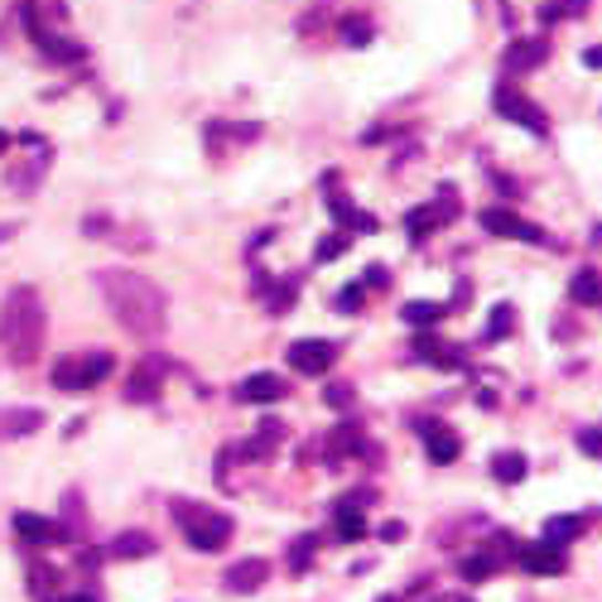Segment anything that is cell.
Segmentation results:
<instances>
[{
  "label": "cell",
  "mask_w": 602,
  "mask_h": 602,
  "mask_svg": "<svg viewBox=\"0 0 602 602\" xmlns=\"http://www.w3.org/2000/svg\"><path fill=\"white\" fill-rule=\"evenodd\" d=\"M236 395L246 400V405H275V400H285V377H275V371H256V377H246L236 386Z\"/></svg>",
  "instance_id": "7c38bea8"
},
{
  "label": "cell",
  "mask_w": 602,
  "mask_h": 602,
  "mask_svg": "<svg viewBox=\"0 0 602 602\" xmlns=\"http://www.w3.org/2000/svg\"><path fill=\"white\" fill-rule=\"evenodd\" d=\"M526 473H530V463H526V453H516V448H501L497 458H492V477L506 482V487H516Z\"/></svg>",
  "instance_id": "ffe728a7"
},
{
  "label": "cell",
  "mask_w": 602,
  "mask_h": 602,
  "mask_svg": "<svg viewBox=\"0 0 602 602\" xmlns=\"http://www.w3.org/2000/svg\"><path fill=\"white\" fill-rule=\"evenodd\" d=\"M367 501H371V492L338 501V511H332V520H338V540H361V535H367V516H361Z\"/></svg>",
  "instance_id": "5bb4252c"
},
{
  "label": "cell",
  "mask_w": 602,
  "mask_h": 602,
  "mask_svg": "<svg viewBox=\"0 0 602 602\" xmlns=\"http://www.w3.org/2000/svg\"><path fill=\"white\" fill-rule=\"evenodd\" d=\"M492 106H497V116L516 120V126H526L530 136H545V130H550V120H545V112L526 97V92H516V87H497V92H492Z\"/></svg>",
  "instance_id": "8992f818"
},
{
  "label": "cell",
  "mask_w": 602,
  "mask_h": 602,
  "mask_svg": "<svg viewBox=\"0 0 602 602\" xmlns=\"http://www.w3.org/2000/svg\"><path fill=\"white\" fill-rule=\"evenodd\" d=\"M381 540H405V526H400V520H386V526H381Z\"/></svg>",
  "instance_id": "836d02e7"
},
{
  "label": "cell",
  "mask_w": 602,
  "mask_h": 602,
  "mask_svg": "<svg viewBox=\"0 0 602 602\" xmlns=\"http://www.w3.org/2000/svg\"><path fill=\"white\" fill-rule=\"evenodd\" d=\"M102 285V299L112 318L126 332H136V338H159L169 324V294L155 285V279H145L136 271H102L97 275Z\"/></svg>",
  "instance_id": "6da1fadb"
},
{
  "label": "cell",
  "mask_w": 602,
  "mask_h": 602,
  "mask_svg": "<svg viewBox=\"0 0 602 602\" xmlns=\"http://www.w3.org/2000/svg\"><path fill=\"white\" fill-rule=\"evenodd\" d=\"M420 434H424V453H430V463L439 467H448V463H458V434L448 430V424H439V420H420Z\"/></svg>",
  "instance_id": "30bf717a"
},
{
  "label": "cell",
  "mask_w": 602,
  "mask_h": 602,
  "mask_svg": "<svg viewBox=\"0 0 602 602\" xmlns=\"http://www.w3.org/2000/svg\"><path fill=\"white\" fill-rule=\"evenodd\" d=\"M49 602H97V598H92V593H53Z\"/></svg>",
  "instance_id": "e575fe53"
},
{
  "label": "cell",
  "mask_w": 602,
  "mask_h": 602,
  "mask_svg": "<svg viewBox=\"0 0 602 602\" xmlns=\"http://www.w3.org/2000/svg\"><path fill=\"white\" fill-rule=\"evenodd\" d=\"M159 381H165V361H140L136 377L126 381V400H155Z\"/></svg>",
  "instance_id": "2e32d148"
},
{
  "label": "cell",
  "mask_w": 602,
  "mask_h": 602,
  "mask_svg": "<svg viewBox=\"0 0 602 602\" xmlns=\"http://www.w3.org/2000/svg\"><path fill=\"white\" fill-rule=\"evenodd\" d=\"M448 212H453V193H444V203H424V208H414L410 218H405V232H410V241H424L434 232V226H444L448 222Z\"/></svg>",
  "instance_id": "4fadbf2b"
},
{
  "label": "cell",
  "mask_w": 602,
  "mask_h": 602,
  "mask_svg": "<svg viewBox=\"0 0 602 602\" xmlns=\"http://www.w3.org/2000/svg\"><path fill=\"white\" fill-rule=\"evenodd\" d=\"M444 304H430V299H414V304H405L400 309V318H405L410 328H434V324H444Z\"/></svg>",
  "instance_id": "7402d4cb"
},
{
  "label": "cell",
  "mask_w": 602,
  "mask_h": 602,
  "mask_svg": "<svg viewBox=\"0 0 602 602\" xmlns=\"http://www.w3.org/2000/svg\"><path fill=\"white\" fill-rule=\"evenodd\" d=\"M593 241H602V226H593Z\"/></svg>",
  "instance_id": "f35d334b"
},
{
  "label": "cell",
  "mask_w": 602,
  "mask_h": 602,
  "mask_svg": "<svg viewBox=\"0 0 602 602\" xmlns=\"http://www.w3.org/2000/svg\"><path fill=\"white\" fill-rule=\"evenodd\" d=\"M583 535V516H550L545 520V540L550 545H569Z\"/></svg>",
  "instance_id": "d4e9b609"
},
{
  "label": "cell",
  "mask_w": 602,
  "mask_h": 602,
  "mask_svg": "<svg viewBox=\"0 0 602 602\" xmlns=\"http://www.w3.org/2000/svg\"><path fill=\"white\" fill-rule=\"evenodd\" d=\"M265 579H271V564H265V559H241V564L226 569V588H232V593H256Z\"/></svg>",
  "instance_id": "9a60e30c"
},
{
  "label": "cell",
  "mask_w": 602,
  "mask_h": 602,
  "mask_svg": "<svg viewBox=\"0 0 602 602\" xmlns=\"http://www.w3.org/2000/svg\"><path fill=\"white\" fill-rule=\"evenodd\" d=\"M44 424V410H0V439H24Z\"/></svg>",
  "instance_id": "d6986e66"
},
{
  "label": "cell",
  "mask_w": 602,
  "mask_h": 602,
  "mask_svg": "<svg viewBox=\"0 0 602 602\" xmlns=\"http://www.w3.org/2000/svg\"><path fill=\"white\" fill-rule=\"evenodd\" d=\"M492 573H497V559L492 555H467L463 559V579L467 583H482V579H492Z\"/></svg>",
  "instance_id": "4316f807"
},
{
  "label": "cell",
  "mask_w": 602,
  "mask_h": 602,
  "mask_svg": "<svg viewBox=\"0 0 602 602\" xmlns=\"http://www.w3.org/2000/svg\"><path fill=\"white\" fill-rule=\"evenodd\" d=\"M414 352H420L424 361H444V367H463V352H458V347L434 342L430 332H420V338H414Z\"/></svg>",
  "instance_id": "603a6c76"
},
{
  "label": "cell",
  "mask_w": 602,
  "mask_h": 602,
  "mask_svg": "<svg viewBox=\"0 0 602 602\" xmlns=\"http://www.w3.org/2000/svg\"><path fill=\"white\" fill-rule=\"evenodd\" d=\"M342 251H347V232H332V236H324V241L314 246V261H318V265H324V261H338Z\"/></svg>",
  "instance_id": "f1b7e54d"
},
{
  "label": "cell",
  "mask_w": 602,
  "mask_h": 602,
  "mask_svg": "<svg viewBox=\"0 0 602 602\" xmlns=\"http://www.w3.org/2000/svg\"><path fill=\"white\" fill-rule=\"evenodd\" d=\"M511 328H516V309L511 304H497L487 318V342H501V338H511Z\"/></svg>",
  "instance_id": "484cf974"
},
{
  "label": "cell",
  "mask_w": 602,
  "mask_h": 602,
  "mask_svg": "<svg viewBox=\"0 0 602 602\" xmlns=\"http://www.w3.org/2000/svg\"><path fill=\"white\" fill-rule=\"evenodd\" d=\"M24 30H30V39H34L39 49H44V59H53V63H77V59H83V44H73V39H59L44 20H39L34 6H24Z\"/></svg>",
  "instance_id": "ba28073f"
},
{
  "label": "cell",
  "mask_w": 602,
  "mask_h": 602,
  "mask_svg": "<svg viewBox=\"0 0 602 602\" xmlns=\"http://www.w3.org/2000/svg\"><path fill=\"white\" fill-rule=\"evenodd\" d=\"M569 299L583 304V309H588V304L598 309V304H602V275L598 271H579V275L569 279Z\"/></svg>",
  "instance_id": "44dd1931"
},
{
  "label": "cell",
  "mask_w": 602,
  "mask_h": 602,
  "mask_svg": "<svg viewBox=\"0 0 602 602\" xmlns=\"http://www.w3.org/2000/svg\"><path fill=\"white\" fill-rule=\"evenodd\" d=\"M39 347H44V304H39V289L20 285L0 304V352L15 367H30L39 361Z\"/></svg>",
  "instance_id": "7a4b0ae2"
},
{
  "label": "cell",
  "mask_w": 602,
  "mask_h": 602,
  "mask_svg": "<svg viewBox=\"0 0 602 602\" xmlns=\"http://www.w3.org/2000/svg\"><path fill=\"white\" fill-rule=\"evenodd\" d=\"M545 53H550V49H545V39H516V44L506 49V68L530 73V68H540V63H545Z\"/></svg>",
  "instance_id": "ac0fdd59"
},
{
  "label": "cell",
  "mask_w": 602,
  "mask_h": 602,
  "mask_svg": "<svg viewBox=\"0 0 602 602\" xmlns=\"http://www.w3.org/2000/svg\"><path fill=\"white\" fill-rule=\"evenodd\" d=\"M10 150V136H6V130H0V155H6Z\"/></svg>",
  "instance_id": "74e56055"
},
{
  "label": "cell",
  "mask_w": 602,
  "mask_h": 602,
  "mask_svg": "<svg viewBox=\"0 0 602 602\" xmlns=\"http://www.w3.org/2000/svg\"><path fill=\"white\" fill-rule=\"evenodd\" d=\"M112 555H116V559H145V555H155V540H150V535H140V530L116 535V540H112Z\"/></svg>",
  "instance_id": "cb8c5ba5"
},
{
  "label": "cell",
  "mask_w": 602,
  "mask_h": 602,
  "mask_svg": "<svg viewBox=\"0 0 602 602\" xmlns=\"http://www.w3.org/2000/svg\"><path fill=\"white\" fill-rule=\"evenodd\" d=\"M377 602H395V598H377Z\"/></svg>",
  "instance_id": "ab89813d"
},
{
  "label": "cell",
  "mask_w": 602,
  "mask_h": 602,
  "mask_svg": "<svg viewBox=\"0 0 602 602\" xmlns=\"http://www.w3.org/2000/svg\"><path fill=\"white\" fill-rule=\"evenodd\" d=\"M112 371H116V357L112 352L63 357L59 367H53V386H59V391H92V386H102Z\"/></svg>",
  "instance_id": "277c9868"
},
{
  "label": "cell",
  "mask_w": 602,
  "mask_h": 602,
  "mask_svg": "<svg viewBox=\"0 0 602 602\" xmlns=\"http://www.w3.org/2000/svg\"><path fill=\"white\" fill-rule=\"evenodd\" d=\"M482 226H487L492 236H506V241H526V246H555V236L545 232V226H535L530 218H516L511 208H487L477 212Z\"/></svg>",
  "instance_id": "5b68a950"
},
{
  "label": "cell",
  "mask_w": 602,
  "mask_h": 602,
  "mask_svg": "<svg viewBox=\"0 0 602 602\" xmlns=\"http://www.w3.org/2000/svg\"><path fill=\"white\" fill-rule=\"evenodd\" d=\"M332 179H338V173H328V208L338 212V222H342V226H352V232H377V218H367V212H357V208H352V203H347V198L338 193V183H332Z\"/></svg>",
  "instance_id": "e0dca14e"
},
{
  "label": "cell",
  "mask_w": 602,
  "mask_h": 602,
  "mask_svg": "<svg viewBox=\"0 0 602 602\" xmlns=\"http://www.w3.org/2000/svg\"><path fill=\"white\" fill-rule=\"evenodd\" d=\"M309 555H314V540H294V550H289V569H294V573H304V569H309Z\"/></svg>",
  "instance_id": "f546056e"
},
{
  "label": "cell",
  "mask_w": 602,
  "mask_h": 602,
  "mask_svg": "<svg viewBox=\"0 0 602 602\" xmlns=\"http://www.w3.org/2000/svg\"><path fill=\"white\" fill-rule=\"evenodd\" d=\"M583 63H588V68H602V44H598V49H588V53H583Z\"/></svg>",
  "instance_id": "8d00e7d4"
},
{
  "label": "cell",
  "mask_w": 602,
  "mask_h": 602,
  "mask_svg": "<svg viewBox=\"0 0 602 602\" xmlns=\"http://www.w3.org/2000/svg\"><path fill=\"white\" fill-rule=\"evenodd\" d=\"M173 516H179V530L193 550L218 555L226 540H232V516L212 511V506H193V501H173Z\"/></svg>",
  "instance_id": "3957f363"
},
{
  "label": "cell",
  "mask_w": 602,
  "mask_h": 602,
  "mask_svg": "<svg viewBox=\"0 0 602 602\" xmlns=\"http://www.w3.org/2000/svg\"><path fill=\"white\" fill-rule=\"evenodd\" d=\"M583 6H588V0H550V6H540V20L555 24V20H564V15H579Z\"/></svg>",
  "instance_id": "83f0119b"
},
{
  "label": "cell",
  "mask_w": 602,
  "mask_h": 602,
  "mask_svg": "<svg viewBox=\"0 0 602 602\" xmlns=\"http://www.w3.org/2000/svg\"><path fill=\"white\" fill-rule=\"evenodd\" d=\"M579 444H583V453H593V458H602V434L583 430V434H579Z\"/></svg>",
  "instance_id": "d6a6232c"
},
{
  "label": "cell",
  "mask_w": 602,
  "mask_h": 602,
  "mask_svg": "<svg viewBox=\"0 0 602 602\" xmlns=\"http://www.w3.org/2000/svg\"><path fill=\"white\" fill-rule=\"evenodd\" d=\"M328 400H332V405H347V400H352V391H347V386H332Z\"/></svg>",
  "instance_id": "d590c367"
},
{
  "label": "cell",
  "mask_w": 602,
  "mask_h": 602,
  "mask_svg": "<svg viewBox=\"0 0 602 602\" xmlns=\"http://www.w3.org/2000/svg\"><path fill=\"white\" fill-rule=\"evenodd\" d=\"M516 559H520V569H526V573H535V579H559V573L569 569L564 545H550V540H540V545H520Z\"/></svg>",
  "instance_id": "9c48e42d"
},
{
  "label": "cell",
  "mask_w": 602,
  "mask_h": 602,
  "mask_svg": "<svg viewBox=\"0 0 602 602\" xmlns=\"http://www.w3.org/2000/svg\"><path fill=\"white\" fill-rule=\"evenodd\" d=\"M289 371H304V377H324V371H332V361H338V347L324 342V338H299L289 342Z\"/></svg>",
  "instance_id": "52a82bcc"
},
{
  "label": "cell",
  "mask_w": 602,
  "mask_h": 602,
  "mask_svg": "<svg viewBox=\"0 0 602 602\" xmlns=\"http://www.w3.org/2000/svg\"><path fill=\"white\" fill-rule=\"evenodd\" d=\"M361 294H367L361 285H347V289L338 294V309H342V314H357V309H361Z\"/></svg>",
  "instance_id": "4dcf8cb0"
},
{
  "label": "cell",
  "mask_w": 602,
  "mask_h": 602,
  "mask_svg": "<svg viewBox=\"0 0 602 602\" xmlns=\"http://www.w3.org/2000/svg\"><path fill=\"white\" fill-rule=\"evenodd\" d=\"M342 39H347V44H367V39H371V30H367V24H361V20H347Z\"/></svg>",
  "instance_id": "1f68e13d"
},
{
  "label": "cell",
  "mask_w": 602,
  "mask_h": 602,
  "mask_svg": "<svg viewBox=\"0 0 602 602\" xmlns=\"http://www.w3.org/2000/svg\"><path fill=\"white\" fill-rule=\"evenodd\" d=\"M15 535L20 540H30V545H59V540H68V526L63 520H49V516H34V511H20L15 516Z\"/></svg>",
  "instance_id": "8fae6325"
}]
</instances>
